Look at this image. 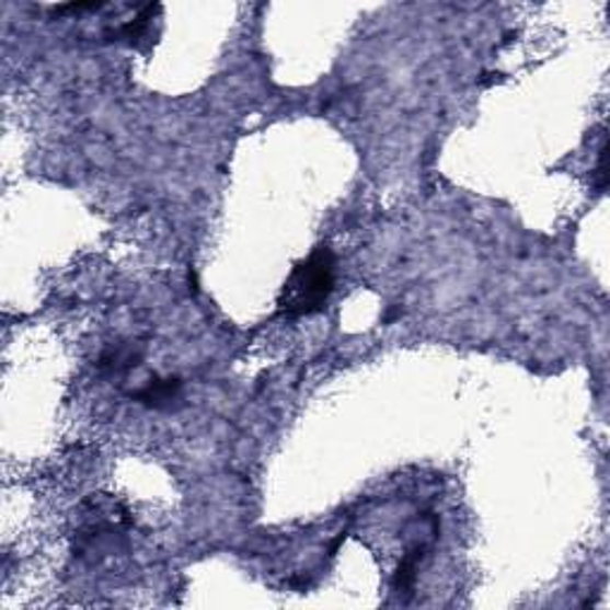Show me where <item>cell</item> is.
<instances>
[{"label": "cell", "instance_id": "6da1fadb", "mask_svg": "<svg viewBox=\"0 0 610 610\" xmlns=\"http://www.w3.org/2000/svg\"><path fill=\"white\" fill-rule=\"evenodd\" d=\"M334 253L330 246H318L308 261L294 267L279 296V310L287 318L313 315L334 291Z\"/></svg>", "mask_w": 610, "mask_h": 610}, {"label": "cell", "instance_id": "7a4b0ae2", "mask_svg": "<svg viewBox=\"0 0 610 610\" xmlns=\"http://www.w3.org/2000/svg\"><path fill=\"white\" fill-rule=\"evenodd\" d=\"M177 387L180 384L172 382V379H168V382H153V384L146 387V391H141L139 399L160 405L162 401H170L174 394H177Z\"/></svg>", "mask_w": 610, "mask_h": 610}]
</instances>
